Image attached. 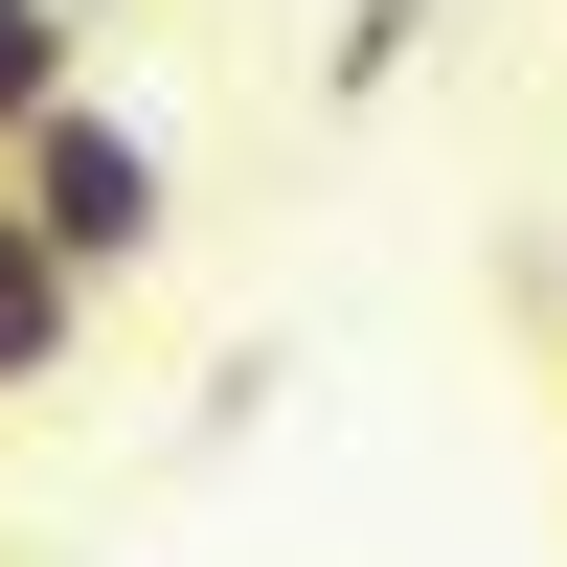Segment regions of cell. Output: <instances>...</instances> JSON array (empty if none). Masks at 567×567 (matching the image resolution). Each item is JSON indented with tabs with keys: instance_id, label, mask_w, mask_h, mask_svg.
I'll list each match as a JSON object with an SVG mask.
<instances>
[{
	"instance_id": "cell-3",
	"label": "cell",
	"mask_w": 567,
	"mask_h": 567,
	"mask_svg": "<svg viewBox=\"0 0 567 567\" xmlns=\"http://www.w3.org/2000/svg\"><path fill=\"white\" fill-rule=\"evenodd\" d=\"M409 69H432V0H341V45H318V91H341V114H386Z\"/></svg>"
},
{
	"instance_id": "cell-4",
	"label": "cell",
	"mask_w": 567,
	"mask_h": 567,
	"mask_svg": "<svg viewBox=\"0 0 567 567\" xmlns=\"http://www.w3.org/2000/svg\"><path fill=\"white\" fill-rule=\"evenodd\" d=\"M45 91H91V0H0V136H23Z\"/></svg>"
},
{
	"instance_id": "cell-2",
	"label": "cell",
	"mask_w": 567,
	"mask_h": 567,
	"mask_svg": "<svg viewBox=\"0 0 567 567\" xmlns=\"http://www.w3.org/2000/svg\"><path fill=\"white\" fill-rule=\"evenodd\" d=\"M69 363H91V272L45 250V205H23V182H0V409H45V386H69Z\"/></svg>"
},
{
	"instance_id": "cell-1",
	"label": "cell",
	"mask_w": 567,
	"mask_h": 567,
	"mask_svg": "<svg viewBox=\"0 0 567 567\" xmlns=\"http://www.w3.org/2000/svg\"><path fill=\"white\" fill-rule=\"evenodd\" d=\"M0 182L45 205V250H69L91 296H136V272L182 250V159H159V114H114V91H45V114L0 136Z\"/></svg>"
}]
</instances>
